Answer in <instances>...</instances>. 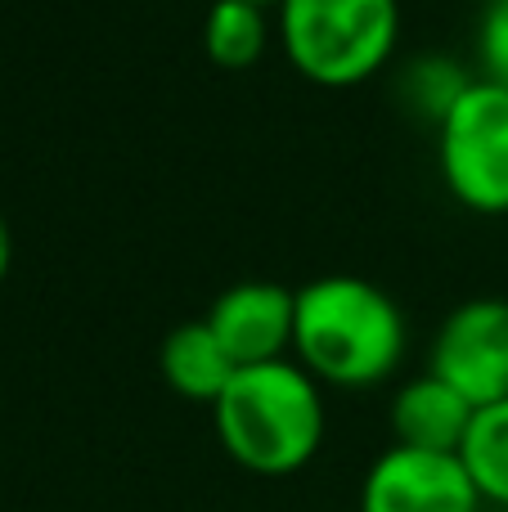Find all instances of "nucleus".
<instances>
[{"label": "nucleus", "mask_w": 508, "mask_h": 512, "mask_svg": "<svg viewBox=\"0 0 508 512\" xmlns=\"http://www.w3.org/2000/svg\"><path fill=\"white\" fill-rule=\"evenodd\" d=\"M293 351L320 387H378L405 355V315L378 283L324 274L297 288Z\"/></svg>", "instance_id": "nucleus-1"}, {"label": "nucleus", "mask_w": 508, "mask_h": 512, "mask_svg": "<svg viewBox=\"0 0 508 512\" xmlns=\"http://www.w3.org/2000/svg\"><path fill=\"white\" fill-rule=\"evenodd\" d=\"M477 59H482V77L508 90V0H486L477 27Z\"/></svg>", "instance_id": "nucleus-12"}, {"label": "nucleus", "mask_w": 508, "mask_h": 512, "mask_svg": "<svg viewBox=\"0 0 508 512\" xmlns=\"http://www.w3.org/2000/svg\"><path fill=\"white\" fill-rule=\"evenodd\" d=\"M243 5H257V9H266V14H270V9H279L284 0H243Z\"/></svg>", "instance_id": "nucleus-14"}, {"label": "nucleus", "mask_w": 508, "mask_h": 512, "mask_svg": "<svg viewBox=\"0 0 508 512\" xmlns=\"http://www.w3.org/2000/svg\"><path fill=\"white\" fill-rule=\"evenodd\" d=\"M158 369H162V382H167L180 400L216 405L221 391L230 387V378L239 373V364L225 355V346L216 342L207 319H194V324H180L162 337Z\"/></svg>", "instance_id": "nucleus-9"}, {"label": "nucleus", "mask_w": 508, "mask_h": 512, "mask_svg": "<svg viewBox=\"0 0 508 512\" xmlns=\"http://www.w3.org/2000/svg\"><path fill=\"white\" fill-rule=\"evenodd\" d=\"M473 414L477 409L455 387L423 373V378H410L392 396V409H387V418H392V445L428 450V454H459L468 427H473Z\"/></svg>", "instance_id": "nucleus-8"}, {"label": "nucleus", "mask_w": 508, "mask_h": 512, "mask_svg": "<svg viewBox=\"0 0 508 512\" xmlns=\"http://www.w3.org/2000/svg\"><path fill=\"white\" fill-rule=\"evenodd\" d=\"M279 41L315 86H360L383 72L401 41V0H284Z\"/></svg>", "instance_id": "nucleus-3"}, {"label": "nucleus", "mask_w": 508, "mask_h": 512, "mask_svg": "<svg viewBox=\"0 0 508 512\" xmlns=\"http://www.w3.org/2000/svg\"><path fill=\"white\" fill-rule=\"evenodd\" d=\"M203 319L239 369L288 360L297 324V292L270 279H243L225 288Z\"/></svg>", "instance_id": "nucleus-7"}, {"label": "nucleus", "mask_w": 508, "mask_h": 512, "mask_svg": "<svg viewBox=\"0 0 508 512\" xmlns=\"http://www.w3.org/2000/svg\"><path fill=\"white\" fill-rule=\"evenodd\" d=\"M428 373L455 387L473 409L508 400V301H459L432 337Z\"/></svg>", "instance_id": "nucleus-5"}, {"label": "nucleus", "mask_w": 508, "mask_h": 512, "mask_svg": "<svg viewBox=\"0 0 508 512\" xmlns=\"http://www.w3.org/2000/svg\"><path fill=\"white\" fill-rule=\"evenodd\" d=\"M270 41V18L266 9L243 5V0H212L203 18V50L216 68L243 72L266 54Z\"/></svg>", "instance_id": "nucleus-10"}, {"label": "nucleus", "mask_w": 508, "mask_h": 512, "mask_svg": "<svg viewBox=\"0 0 508 512\" xmlns=\"http://www.w3.org/2000/svg\"><path fill=\"white\" fill-rule=\"evenodd\" d=\"M437 162L450 198L477 216H508V90L473 77L437 122Z\"/></svg>", "instance_id": "nucleus-4"}, {"label": "nucleus", "mask_w": 508, "mask_h": 512, "mask_svg": "<svg viewBox=\"0 0 508 512\" xmlns=\"http://www.w3.org/2000/svg\"><path fill=\"white\" fill-rule=\"evenodd\" d=\"M360 512H482V495L459 454L392 445L360 481Z\"/></svg>", "instance_id": "nucleus-6"}, {"label": "nucleus", "mask_w": 508, "mask_h": 512, "mask_svg": "<svg viewBox=\"0 0 508 512\" xmlns=\"http://www.w3.org/2000/svg\"><path fill=\"white\" fill-rule=\"evenodd\" d=\"M459 459H464L482 504L508 508V400L477 409Z\"/></svg>", "instance_id": "nucleus-11"}, {"label": "nucleus", "mask_w": 508, "mask_h": 512, "mask_svg": "<svg viewBox=\"0 0 508 512\" xmlns=\"http://www.w3.org/2000/svg\"><path fill=\"white\" fill-rule=\"evenodd\" d=\"M9 256H14V243H9V225H5V216H0V283H5V274H9Z\"/></svg>", "instance_id": "nucleus-13"}, {"label": "nucleus", "mask_w": 508, "mask_h": 512, "mask_svg": "<svg viewBox=\"0 0 508 512\" xmlns=\"http://www.w3.org/2000/svg\"><path fill=\"white\" fill-rule=\"evenodd\" d=\"M216 414V441L252 477H293L324 445V391L297 360L239 369Z\"/></svg>", "instance_id": "nucleus-2"}]
</instances>
